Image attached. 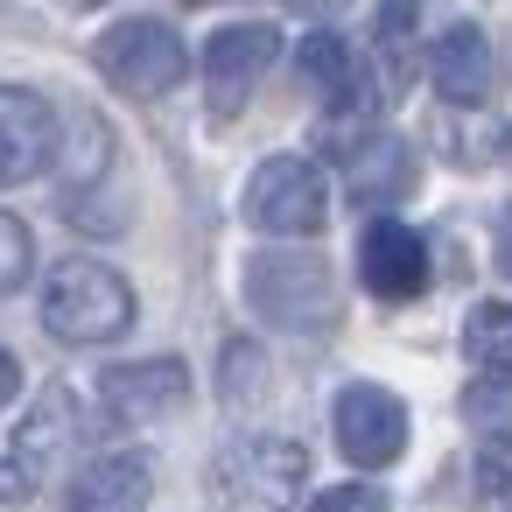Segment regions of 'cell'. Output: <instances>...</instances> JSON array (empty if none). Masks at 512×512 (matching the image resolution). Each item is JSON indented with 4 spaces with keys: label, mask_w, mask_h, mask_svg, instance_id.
I'll return each instance as SVG.
<instances>
[{
    "label": "cell",
    "mask_w": 512,
    "mask_h": 512,
    "mask_svg": "<svg viewBox=\"0 0 512 512\" xmlns=\"http://www.w3.org/2000/svg\"><path fill=\"white\" fill-rule=\"evenodd\" d=\"M358 281L379 302H414L428 288V246H421V232L400 225V218H386V211H372L358 225Z\"/></svg>",
    "instance_id": "ba28073f"
},
{
    "label": "cell",
    "mask_w": 512,
    "mask_h": 512,
    "mask_svg": "<svg viewBox=\"0 0 512 512\" xmlns=\"http://www.w3.org/2000/svg\"><path fill=\"white\" fill-rule=\"evenodd\" d=\"M470 484H477L484 512H512V435H484V442H477Z\"/></svg>",
    "instance_id": "ac0fdd59"
},
{
    "label": "cell",
    "mask_w": 512,
    "mask_h": 512,
    "mask_svg": "<svg viewBox=\"0 0 512 512\" xmlns=\"http://www.w3.org/2000/svg\"><path fill=\"white\" fill-rule=\"evenodd\" d=\"M246 302H253V316H267L281 330H316L337 316V288H330V267L316 253H253Z\"/></svg>",
    "instance_id": "277c9868"
},
{
    "label": "cell",
    "mask_w": 512,
    "mask_h": 512,
    "mask_svg": "<svg viewBox=\"0 0 512 512\" xmlns=\"http://www.w3.org/2000/svg\"><path fill=\"white\" fill-rule=\"evenodd\" d=\"M414 0H393V8H379V36H372V50H379V71H386V92H407V78H414Z\"/></svg>",
    "instance_id": "e0dca14e"
},
{
    "label": "cell",
    "mask_w": 512,
    "mask_h": 512,
    "mask_svg": "<svg viewBox=\"0 0 512 512\" xmlns=\"http://www.w3.org/2000/svg\"><path fill=\"white\" fill-rule=\"evenodd\" d=\"M498 267L512 274V204H505V218H498Z\"/></svg>",
    "instance_id": "d4e9b609"
},
{
    "label": "cell",
    "mask_w": 512,
    "mask_h": 512,
    "mask_svg": "<svg viewBox=\"0 0 512 512\" xmlns=\"http://www.w3.org/2000/svg\"><path fill=\"white\" fill-rule=\"evenodd\" d=\"M274 50H281V36H274L267 22H239V29H218V36L204 43V99H211L218 120H232V113L253 99V85L267 78Z\"/></svg>",
    "instance_id": "52a82bcc"
},
{
    "label": "cell",
    "mask_w": 512,
    "mask_h": 512,
    "mask_svg": "<svg viewBox=\"0 0 512 512\" xmlns=\"http://www.w3.org/2000/svg\"><path fill=\"white\" fill-rule=\"evenodd\" d=\"M50 162H57V113L22 85H0V183H36Z\"/></svg>",
    "instance_id": "30bf717a"
},
{
    "label": "cell",
    "mask_w": 512,
    "mask_h": 512,
    "mask_svg": "<svg viewBox=\"0 0 512 512\" xmlns=\"http://www.w3.org/2000/svg\"><path fill=\"white\" fill-rule=\"evenodd\" d=\"M309 512H386V491H372V484H337V491H323Z\"/></svg>",
    "instance_id": "44dd1931"
},
{
    "label": "cell",
    "mask_w": 512,
    "mask_h": 512,
    "mask_svg": "<svg viewBox=\"0 0 512 512\" xmlns=\"http://www.w3.org/2000/svg\"><path fill=\"white\" fill-rule=\"evenodd\" d=\"M43 323L64 344H106L134 323V288L106 260H64L43 288Z\"/></svg>",
    "instance_id": "7a4b0ae2"
},
{
    "label": "cell",
    "mask_w": 512,
    "mask_h": 512,
    "mask_svg": "<svg viewBox=\"0 0 512 512\" xmlns=\"http://www.w3.org/2000/svg\"><path fill=\"white\" fill-rule=\"evenodd\" d=\"M330 421H337V449H344L358 470H386V463L400 456V442H407V407H400V393H386V386H372V379L344 386Z\"/></svg>",
    "instance_id": "9c48e42d"
},
{
    "label": "cell",
    "mask_w": 512,
    "mask_h": 512,
    "mask_svg": "<svg viewBox=\"0 0 512 512\" xmlns=\"http://www.w3.org/2000/svg\"><path fill=\"white\" fill-rule=\"evenodd\" d=\"M295 71H302V85L316 92V106H330V113H365V106H372L365 57H358L344 36H330V29L302 36V50H295Z\"/></svg>",
    "instance_id": "8fae6325"
},
{
    "label": "cell",
    "mask_w": 512,
    "mask_h": 512,
    "mask_svg": "<svg viewBox=\"0 0 512 512\" xmlns=\"http://www.w3.org/2000/svg\"><path fill=\"white\" fill-rule=\"evenodd\" d=\"M463 351L484 372H512V302H477L463 323Z\"/></svg>",
    "instance_id": "2e32d148"
},
{
    "label": "cell",
    "mask_w": 512,
    "mask_h": 512,
    "mask_svg": "<svg viewBox=\"0 0 512 512\" xmlns=\"http://www.w3.org/2000/svg\"><path fill=\"white\" fill-rule=\"evenodd\" d=\"M309 484V449L288 435H239L211 463V498L225 512H295Z\"/></svg>",
    "instance_id": "6da1fadb"
},
{
    "label": "cell",
    "mask_w": 512,
    "mask_h": 512,
    "mask_svg": "<svg viewBox=\"0 0 512 512\" xmlns=\"http://www.w3.org/2000/svg\"><path fill=\"white\" fill-rule=\"evenodd\" d=\"M295 8H302V15H316V22H330V15H344V8H351V0H295Z\"/></svg>",
    "instance_id": "cb8c5ba5"
},
{
    "label": "cell",
    "mask_w": 512,
    "mask_h": 512,
    "mask_svg": "<svg viewBox=\"0 0 512 512\" xmlns=\"http://www.w3.org/2000/svg\"><path fill=\"white\" fill-rule=\"evenodd\" d=\"M428 78H435V92H442L456 113H484V99H491V85H498V64H491L484 29L456 22V29L428 50Z\"/></svg>",
    "instance_id": "4fadbf2b"
},
{
    "label": "cell",
    "mask_w": 512,
    "mask_h": 512,
    "mask_svg": "<svg viewBox=\"0 0 512 512\" xmlns=\"http://www.w3.org/2000/svg\"><path fill=\"white\" fill-rule=\"evenodd\" d=\"M71 8H99V0H71Z\"/></svg>",
    "instance_id": "484cf974"
},
{
    "label": "cell",
    "mask_w": 512,
    "mask_h": 512,
    "mask_svg": "<svg viewBox=\"0 0 512 512\" xmlns=\"http://www.w3.org/2000/svg\"><path fill=\"white\" fill-rule=\"evenodd\" d=\"M323 211H330V190H323L316 162H302V155H267L246 183V225H260L274 239L323 232Z\"/></svg>",
    "instance_id": "5b68a950"
},
{
    "label": "cell",
    "mask_w": 512,
    "mask_h": 512,
    "mask_svg": "<svg viewBox=\"0 0 512 512\" xmlns=\"http://www.w3.org/2000/svg\"><path fill=\"white\" fill-rule=\"evenodd\" d=\"M92 64H99V78H106L113 92H127V99H162V92L183 85L190 50H183V36H176L169 22L134 15V22H113V29L92 43Z\"/></svg>",
    "instance_id": "3957f363"
},
{
    "label": "cell",
    "mask_w": 512,
    "mask_h": 512,
    "mask_svg": "<svg viewBox=\"0 0 512 512\" xmlns=\"http://www.w3.org/2000/svg\"><path fill=\"white\" fill-rule=\"evenodd\" d=\"M78 442V400L64 393V386H50L43 400H36V414L15 428V470L36 484V477H50L57 470V456Z\"/></svg>",
    "instance_id": "5bb4252c"
},
{
    "label": "cell",
    "mask_w": 512,
    "mask_h": 512,
    "mask_svg": "<svg viewBox=\"0 0 512 512\" xmlns=\"http://www.w3.org/2000/svg\"><path fill=\"white\" fill-rule=\"evenodd\" d=\"M29 267H36V239H29V225H22L15 211H0V295H15V288L29 281Z\"/></svg>",
    "instance_id": "d6986e66"
},
{
    "label": "cell",
    "mask_w": 512,
    "mask_h": 512,
    "mask_svg": "<svg viewBox=\"0 0 512 512\" xmlns=\"http://www.w3.org/2000/svg\"><path fill=\"white\" fill-rule=\"evenodd\" d=\"M22 393V365H15V351H0V407H8Z\"/></svg>",
    "instance_id": "7402d4cb"
},
{
    "label": "cell",
    "mask_w": 512,
    "mask_h": 512,
    "mask_svg": "<svg viewBox=\"0 0 512 512\" xmlns=\"http://www.w3.org/2000/svg\"><path fill=\"white\" fill-rule=\"evenodd\" d=\"M15 498H29V477L15 463H0V505H15Z\"/></svg>",
    "instance_id": "603a6c76"
},
{
    "label": "cell",
    "mask_w": 512,
    "mask_h": 512,
    "mask_svg": "<svg viewBox=\"0 0 512 512\" xmlns=\"http://www.w3.org/2000/svg\"><path fill=\"white\" fill-rule=\"evenodd\" d=\"M148 463L141 456H92L71 477V512H141L148 505Z\"/></svg>",
    "instance_id": "9a60e30c"
},
{
    "label": "cell",
    "mask_w": 512,
    "mask_h": 512,
    "mask_svg": "<svg viewBox=\"0 0 512 512\" xmlns=\"http://www.w3.org/2000/svg\"><path fill=\"white\" fill-rule=\"evenodd\" d=\"M267 393V358L253 351V344H232L225 351V407H246V400H260Z\"/></svg>",
    "instance_id": "ffe728a7"
},
{
    "label": "cell",
    "mask_w": 512,
    "mask_h": 512,
    "mask_svg": "<svg viewBox=\"0 0 512 512\" xmlns=\"http://www.w3.org/2000/svg\"><path fill=\"white\" fill-rule=\"evenodd\" d=\"M99 393H106V414L113 421H162V414H176L183 407V393H190V372L176 365V358H141V365H113L106 379H99Z\"/></svg>",
    "instance_id": "7c38bea8"
},
{
    "label": "cell",
    "mask_w": 512,
    "mask_h": 512,
    "mask_svg": "<svg viewBox=\"0 0 512 512\" xmlns=\"http://www.w3.org/2000/svg\"><path fill=\"white\" fill-rule=\"evenodd\" d=\"M414 183H421V162L393 127H358L344 141V190L358 211H393L400 197H414Z\"/></svg>",
    "instance_id": "8992f818"
}]
</instances>
